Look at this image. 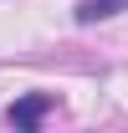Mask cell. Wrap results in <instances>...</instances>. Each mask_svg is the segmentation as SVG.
I'll return each instance as SVG.
<instances>
[{
	"label": "cell",
	"instance_id": "cell-1",
	"mask_svg": "<svg viewBox=\"0 0 128 133\" xmlns=\"http://www.w3.org/2000/svg\"><path fill=\"white\" fill-rule=\"evenodd\" d=\"M46 113H51V97L31 92V97H21L16 108H10V123H16V128H36V123H41Z\"/></svg>",
	"mask_w": 128,
	"mask_h": 133
},
{
	"label": "cell",
	"instance_id": "cell-2",
	"mask_svg": "<svg viewBox=\"0 0 128 133\" xmlns=\"http://www.w3.org/2000/svg\"><path fill=\"white\" fill-rule=\"evenodd\" d=\"M118 10H128V0H82V5H77V21L92 26V21H108V16H118Z\"/></svg>",
	"mask_w": 128,
	"mask_h": 133
}]
</instances>
